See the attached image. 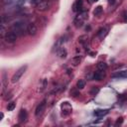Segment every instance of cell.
Listing matches in <instances>:
<instances>
[{"instance_id": "cell-1", "label": "cell", "mask_w": 127, "mask_h": 127, "mask_svg": "<svg viewBox=\"0 0 127 127\" xmlns=\"http://www.w3.org/2000/svg\"><path fill=\"white\" fill-rule=\"evenodd\" d=\"M27 27H28V25L25 22H23V21H17V22H15V23L12 24L11 30L13 32H15L18 36H23L27 32Z\"/></svg>"}, {"instance_id": "cell-2", "label": "cell", "mask_w": 127, "mask_h": 127, "mask_svg": "<svg viewBox=\"0 0 127 127\" xmlns=\"http://www.w3.org/2000/svg\"><path fill=\"white\" fill-rule=\"evenodd\" d=\"M87 18V11H80L79 14L74 18L73 20V24L76 28H79L82 26L84 20Z\"/></svg>"}, {"instance_id": "cell-3", "label": "cell", "mask_w": 127, "mask_h": 127, "mask_svg": "<svg viewBox=\"0 0 127 127\" xmlns=\"http://www.w3.org/2000/svg\"><path fill=\"white\" fill-rule=\"evenodd\" d=\"M26 69H27V65H23V66H21L19 69H17V71L13 74V76H12V78H11V81H12L13 83L18 82V81L20 80V78L22 77V75L25 73Z\"/></svg>"}, {"instance_id": "cell-4", "label": "cell", "mask_w": 127, "mask_h": 127, "mask_svg": "<svg viewBox=\"0 0 127 127\" xmlns=\"http://www.w3.org/2000/svg\"><path fill=\"white\" fill-rule=\"evenodd\" d=\"M3 38H4V41H5L7 44H14V43L17 41L18 35H17L15 32H13V31L11 30V31L7 32Z\"/></svg>"}, {"instance_id": "cell-5", "label": "cell", "mask_w": 127, "mask_h": 127, "mask_svg": "<svg viewBox=\"0 0 127 127\" xmlns=\"http://www.w3.org/2000/svg\"><path fill=\"white\" fill-rule=\"evenodd\" d=\"M35 7L38 11L45 12L50 8V2H49V0H38Z\"/></svg>"}, {"instance_id": "cell-6", "label": "cell", "mask_w": 127, "mask_h": 127, "mask_svg": "<svg viewBox=\"0 0 127 127\" xmlns=\"http://www.w3.org/2000/svg\"><path fill=\"white\" fill-rule=\"evenodd\" d=\"M46 105H47L46 100H43L41 103L38 104V106L36 107V110H35V116L36 117H40L44 113V111L46 109Z\"/></svg>"}, {"instance_id": "cell-7", "label": "cell", "mask_w": 127, "mask_h": 127, "mask_svg": "<svg viewBox=\"0 0 127 127\" xmlns=\"http://www.w3.org/2000/svg\"><path fill=\"white\" fill-rule=\"evenodd\" d=\"M61 107H62V115L63 116H67L68 114H70V112H71V106H70V104L67 101L63 102L62 105H61Z\"/></svg>"}, {"instance_id": "cell-8", "label": "cell", "mask_w": 127, "mask_h": 127, "mask_svg": "<svg viewBox=\"0 0 127 127\" xmlns=\"http://www.w3.org/2000/svg\"><path fill=\"white\" fill-rule=\"evenodd\" d=\"M38 33V27L35 23H29L27 27V34L30 36H35Z\"/></svg>"}, {"instance_id": "cell-9", "label": "cell", "mask_w": 127, "mask_h": 127, "mask_svg": "<svg viewBox=\"0 0 127 127\" xmlns=\"http://www.w3.org/2000/svg\"><path fill=\"white\" fill-rule=\"evenodd\" d=\"M27 117H28V114H27V111L26 109H21L20 112H19V115H18V119H19V122L21 123H24L26 122L27 120Z\"/></svg>"}, {"instance_id": "cell-10", "label": "cell", "mask_w": 127, "mask_h": 127, "mask_svg": "<svg viewBox=\"0 0 127 127\" xmlns=\"http://www.w3.org/2000/svg\"><path fill=\"white\" fill-rule=\"evenodd\" d=\"M78 42L85 48V49H88V37L83 35V36H80L78 38Z\"/></svg>"}, {"instance_id": "cell-11", "label": "cell", "mask_w": 127, "mask_h": 127, "mask_svg": "<svg viewBox=\"0 0 127 127\" xmlns=\"http://www.w3.org/2000/svg\"><path fill=\"white\" fill-rule=\"evenodd\" d=\"M113 78H124L127 77V70H119L112 74Z\"/></svg>"}, {"instance_id": "cell-12", "label": "cell", "mask_w": 127, "mask_h": 127, "mask_svg": "<svg viewBox=\"0 0 127 127\" xmlns=\"http://www.w3.org/2000/svg\"><path fill=\"white\" fill-rule=\"evenodd\" d=\"M106 35H107V29L106 28H100L97 32V36L100 40H103Z\"/></svg>"}, {"instance_id": "cell-13", "label": "cell", "mask_w": 127, "mask_h": 127, "mask_svg": "<svg viewBox=\"0 0 127 127\" xmlns=\"http://www.w3.org/2000/svg\"><path fill=\"white\" fill-rule=\"evenodd\" d=\"M82 8V0H76L75 3L73 4V11L77 12V11H81Z\"/></svg>"}, {"instance_id": "cell-14", "label": "cell", "mask_w": 127, "mask_h": 127, "mask_svg": "<svg viewBox=\"0 0 127 127\" xmlns=\"http://www.w3.org/2000/svg\"><path fill=\"white\" fill-rule=\"evenodd\" d=\"M103 77H104V72L102 70L95 71L94 74H93V79L94 80H101Z\"/></svg>"}, {"instance_id": "cell-15", "label": "cell", "mask_w": 127, "mask_h": 127, "mask_svg": "<svg viewBox=\"0 0 127 127\" xmlns=\"http://www.w3.org/2000/svg\"><path fill=\"white\" fill-rule=\"evenodd\" d=\"M80 62H81V57H80V56H75V57H73V58L71 59V61H70L71 64H72L73 66L78 65V64H80Z\"/></svg>"}, {"instance_id": "cell-16", "label": "cell", "mask_w": 127, "mask_h": 127, "mask_svg": "<svg viewBox=\"0 0 127 127\" xmlns=\"http://www.w3.org/2000/svg\"><path fill=\"white\" fill-rule=\"evenodd\" d=\"M108 113V110L107 109H97L94 111V115L97 116V117H101V116H104Z\"/></svg>"}, {"instance_id": "cell-17", "label": "cell", "mask_w": 127, "mask_h": 127, "mask_svg": "<svg viewBox=\"0 0 127 127\" xmlns=\"http://www.w3.org/2000/svg\"><path fill=\"white\" fill-rule=\"evenodd\" d=\"M58 56H59L60 58H62V59L65 58V57L67 56V52H66V50H65L64 48H60V49L58 50Z\"/></svg>"}, {"instance_id": "cell-18", "label": "cell", "mask_w": 127, "mask_h": 127, "mask_svg": "<svg viewBox=\"0 0 127 127\" xmlns=\"http://www.w3.org/2000/svg\"><path fill=\"white\" fill-rule=\"evenodd\" d=\"M85 80L84 79H78L76 81V88L77 89H83L85 87Z\"/></svg>"}, {"instance_id": "cell-19", "label": "cell", "mask_w": 127, "mask_h": 127, "mask_svg": "<svg viewBox=\"0 0 127 127\" xmlns=\"http://www.w3.org/2000/svg\"><path fill=\"white\" fill-rule=\"evenodd\" d=\"M106 68H107V64H106V63H104V62H99V63L97 64V69H98V70H102V71H104Z\"/></svg>"}, {"instance_id": "cell-20", "label": "cell", "mask_w": 127, "mask_h": 127, "mask_svg": "<svg viewBox=\"0 0 127 127\" xmlns=\"http://www.w3.org/2000/svg\"><path fill=\"white\" fill-rule=\"evenodd\" d=\"M103 9H102V6H97L95 7V9L93 10V15L94 16H99L101 13H102Z\"/></svg>"}, {"instance_id": "cell-21", "label": "cell", "mask_w": 127, "mask_h": 127, "mask_svg": "<svg viewBox=\"0 0 127 127\" xmlns=\"http://www.w3.org/2000/svg\"><path fill=\"white\" fill-rule=\"evenodd\" d=\"M15 107H16V102H15V101H11V102H9L8 105H7V110H8V111H12V110L15 109Z\"/></svg>"}, {"instance_id": "cell-22", "label": "cell", "mask_w": 127, "mask_h": 127, "mask_svg": "<svg viewBox=\"0 0 127 127\" xmlns=\"http://www.w3.org/2000/svg\"><path fill=\"white\" fill-rule=\"evenodd\" d=\"M98 91H99V87H98V86H93V87L90 89V95L94 96L95 94L98 93Z\"/></svg>"}, {"instance_id": "cell-23", "label": "cell", "mask_w": 127, "mask_h": 127, "mask_svg": "<svg viewBox=\"0 0 127 127\" xmlns=\"http://www.w3.org/2000/svg\"><path fill=\"white\" fill-rule=\"evenodd\" d=\"M47 83H48V80H47L46 78H44V79H43V81H42V86H41V89H39V91H41V92H42V91H43V90H44V89L47 87Z\"/></svg>"}, {"instance_id": "cell-24", "label": "cell", "mask_w": 127, "mask_h": 127, "mask_svg": "<svg viewBox=\"0 0 127 127\" xmlns=\"http://www.w3.org/2000/svg\"><path fill=\"white\" fill-rule=\"evenodd\" d=\"M70 94H71L73 97H75V96L79 95V92H78V91H76L75 89H73V90H71V91H70Z\"/></svg>"}, {"instance_id": "cell-25", "label": "cell", "mask_w": 127, "mask_h": 127, "mask_svg": "<svg viewBox=\"0 0 127 127\" xmlns=\"http://www.w3.org/2000/svg\"><path fill=\"white\" fill-rule=\"evenodd\" d=\"M122 122H123V118H122V117H119V118L117 119L115 125H116V126H117V125H120V124H122Z\"/></svg>"}, {"instance_id": "cell-26", "label": "cell", "mask_w": 127, "mask_h": 127, "mask_svg": "<svg viewBox=\"0 0 127 127\" xmlns=\"http://www.w3.org/2000/svg\"><path fill=\"white\" fill-rule=\"evenodd\" d=\"M11 97H12V93H11V92H10V93H9V94H7V96H6V99H7V100H8V99H10V98H11Z\"/></svg>"}, {"instance_id": "cell-27", "label": "cell", "mask_w": 127, "mask_h": 127, "mask_svg": "<svg viewBox=\"0 0 127 127\" xmlns=\"http://www.w3.org/2000/svg\"><path fill=\"white\" fill-rule=\"evenodd\" d=\"M114 2H115V0H108V3H109V4H111V5H112V4H114Z\"/></svg>"}, {"instance_id": "cell-28", "label": "cell", "mask_w": 127, "mask_h": 127, "mask_svg": "<svg viewBox=\"0 0 127 127\" xmlns=\"http://www.w3.org/2000/svg\"><path fill=\"white\" fill-rule=\"evenodd\" d=\"M92 2H96V1H98V0H91Z\"/></svg>"}]
</instances>
